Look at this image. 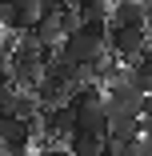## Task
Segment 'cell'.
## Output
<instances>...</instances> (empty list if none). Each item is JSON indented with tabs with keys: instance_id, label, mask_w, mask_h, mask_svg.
I'll return each mask as SVG.
<instances>
[{
	"instance_id": "1",
	"label": "cell",
	"mask_w": 152,
	"mask_h": 156,
	"mask_svg": "<svg viewBox=\"0 0 152 156\" xmlns=\"http://www.w3.org/2000/svg\"><path fill=\"white\" fill-rule=\"evenodd\" d=\"M148 44V24H108V52H116L124 64H132Z\"/></svg>"
},
{
	"instance_id": "2",
	"label": "cell",
	"mask_w": 152,
	"mask_h": 156,
	"mask_svg": "<svg viewBox=\"0 0 152 156\" xmlns=\"http://www.w3.org/2000/svg\"><path fill=\"white\" fill-rule=\"evenodd\" d=\"M36 136H40V116L36 120H24V116L0 112V148H8V152H32Z\"/></svg>"
},
{
	"instance_id": "3",
	"label": "cell",
	"mask_w": 152,
	"mask_h": 156,
	"mask_svg": "<svg viewBox=\"0 0 152 156\" xmlns=\"http://www.w3.org/2000/svg\"><path fill=\"white\" fill-rule=\"evenodd\" d=\"M0 112L8 116H24V120H36L40 116V100L32 88H20V84H4V96H0Z\"/></svg>"
},
{
	"instance_id": "4",
	"label": "cell",
	"mask_w": 152,
	"mask_h": 156,
	"mask_svg": "<svg viewBox=\"0 0 152 156\" xmlns=\"http://www.w3.org/2000/svg\"><path fill=\"white\" fill-rule=\"evenodd\" d=\"M72 80L64 76V72H56L52 64L44 68V80L36 84V100H40V108H52V104H68V96H72Z\"/></svg>"
},
{
	"instance_id": "5",
	"label": "cell",
	"mask_w": 152,
	"mask_h": 156,
	"mask_svg": "<svg viewBox=\"0 0 152 156\" xmlns=\"http://www.w3.org/2000/svg\"><path fill=\"white\" fill-rule=\"evenodd\" d=\"M40 16H44L40 12V0H8L4 28H8V32H32Z\"/></svg>"
},
{
	"instance_id": "6",
	"label": "cell",
	"mask_w": 152,
	"mask_h": 156,
	"mask_svg": "<svg viewBox=\"0 0 152 156\" xmlns=\"http://www.w3.org/2000/svg\"><path fill=\"white\" fill-rule=\"evenodd\" d=\"M76 128H80V132H96V136H108V128H112L108 104H104V100H88L84 108H76Z\"/></svg>"
},
{
	"instance_id": "7",
	"label": "cell",
	"mask_w": 152,
	"mask_h": 156,
	"mask_svg": "<svg viewBox=\"0 0 152 156\" xmlns=\"http://www.w3.org/2000/svg\"><path fill=\"white\" fill-rule=\"evenodd\" d=\"M64 144H68L72 156H108V136H96V132H80L76 128Z\"/></svg>"
},
{
	"instance_id": "8",
	"label": "cell",
	"mask_w": 152,
	"mask_h": 156,
	"mask_svg": "<svg viewBox=\"0 0 152 156\" xmlns=\"http://www.w3.org/2000/svg\"><path fill=\"white\" fill-rule=\"evenodd\" d=\"M108 24H148V12H144V0H112V12H108Z\"/></svg>"
},
{
	"instance_id": "9",
	"label": "cell",
	"mask_w": 152,
	"mask_h": 156,
	"mask_svg": "<svg viewBox=\"0 0 152 156\" xmlns=\"http://www.w3.org/2000/svg\"><path fill=\"white\" fill-rule=\"evenodd\" d=\"M32 32H36V40L48 44V48H60V40L68 36V32H64V24H60V16H40Z\"/></svg>"
},
{
	"instance_id": "10",
	"label": "cell",
	"mask_w": 152,
	"mask_h": 156,
	"mask_svg": "<svg viewBox=\"0 0 152 156\" xmlns=\"http://www.w3.org/2000/svg\"><path fill=\"white\" fill-rule=\"evenodd\" d=\"M36 156H72V152H68V144H60V140H44V148Z\"/></svg>"
},
{
	"instance_id": "11",
	"label": "cell",
	"mask_w": 152,
	"mask_h": 156,
	"mask_svg": "<svg viewBox=\"0 0 152 156\" xmlns=\"http://www.w3.org/2000/svg\"><path fill=\"white\" fill-rule=\"evenodd\" d=\"M60 8H64V0H40V12L44 16H56Z\"/></svg>"
},
{
	"instance_id": "12",
	"label": "cell",
	"mask_w": 152,
	"mask_h": 156,
	"mask_svg": "<svg viewBox=\"0 0 152 156\" xmlns=\"http://www.w3.org/2000/svg\"><path fill=\"white\" fill-rule=\"evenodd\" d=\"M140 116H144V124H152V88L144 92V104H140Z\"/></svg>"
},
{
	"instance_id": "13",
	"label": "cell",
	"mask_w": 152,
	"mask_h": 156,
	"mask_svg": "<svg viewBox=\"0 0 152 156\" xmlns=\"http://www.w3.org/2000/svg\"><path fill=\"white\" fill-rule=\"evenodd\" d=\"M144 144H148V152H152V124H144Z\"/></svg>"
},
{
	"instance_id": "14",
	"label": "cell",
	"mask_w": 152,
	"mask_h": 156,
	"mask_svg": "<svg viewBox=\"0 0 152 156\" xmlns=\"http://www.w3.org/2000/svg\"><path fill=\"white\" fill-rule=\"evenodd\" d=\"M148 40H152V20H148Z\"/></svg>"
},
{
	"instance_id": "15",
	"label": "cell",
	"mask_w": 152,
	"mask_h": 156,
	"mask_svg": "<svg viewBox=\"0 0 152 156\" xmlns=\"http://www.w3.org/2000/svg\"><path fill=\"white\" fill-rule=\"evenodd\" d=\"M0 40H4V24H0Z\"/></svg>"
}]
</instances>
